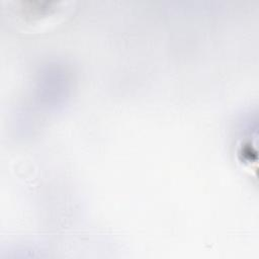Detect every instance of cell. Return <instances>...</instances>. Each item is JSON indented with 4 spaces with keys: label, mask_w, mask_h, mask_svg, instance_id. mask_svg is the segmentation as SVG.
<instances>
[{
    "label": "cell",
    "mask_w": 259,
    "mask_h": 259,
    "mask_svg": "<svg viewBox=\"0 0 259 259\" xmlns=\"http://www.w3.org/2000/svg\"><path fill=\"white\" fill-rule=\"evenodd\" d=\"M69 1H12L8 2V16L28 31H40L58 24L72 11Z\"/></svg>",
    "instance_id": "6da1fadb"
}]
</instances>
